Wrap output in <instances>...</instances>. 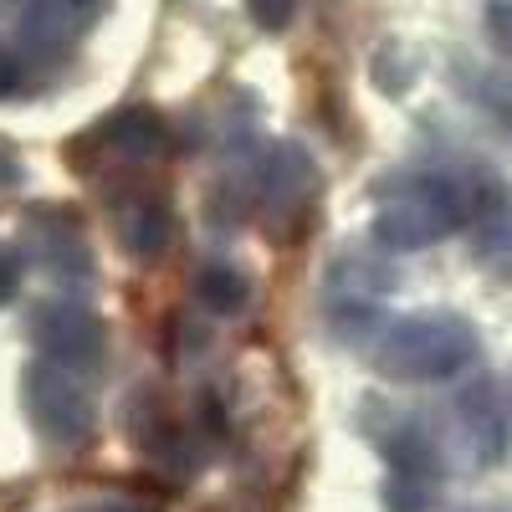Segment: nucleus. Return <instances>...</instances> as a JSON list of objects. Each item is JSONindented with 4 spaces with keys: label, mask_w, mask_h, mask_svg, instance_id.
<instances>
[{
    "label": "nucleus",
    "mask_w": 512,
    "mask_h": 512,
    "mask_svg": "<svg viewBox=\"0 0 512 512\" xmlns=\"http://www.w3.org/2000/svg\"><path fill=\"white\" fill-rule=\"evenodd\" d=\"M103 149L123 164H154V159L169 154V123L154 108L134 103V108H123L103 123Z\"/></svg>",
    "instance_id": "obj_13"
},
{
    "label": "nucleus",
    "mask_w": 512,
    "mask_h": 512,
    "mask_svg": "<svg viewBox=\"0 0 512 512\" xmlns=\"http://www.w3.org/2000/svg\"><path fill=\"white\" fill-rule=\"evenodd\" d=\"M123 436H128V446L139 451V461L154 466L159 477L185 482L195 472V436L180 425V415L169 410V400L154 390V384H144V390L128 395V405H123Z\"/></svg>",
    "instance_id": "obj_6"
},
{
    "label": "nucleus",
    "mask_w": 512,
    "mask_h": 512,
    "mask_svg": "<svg viewBox=\"0 0 512 512\" xmlns=\"http://www.w3.org/2000/svg\"><path fill=\"white\" fill-rule=\"evenodd\" d=\"M472 221V185L436 169H410L374 195V241L390 251H425Z\"/></svg>",
    "instance_id": "obj_1"
},
{
    "label": "nucleus",
    "mask_w": 512,
    "mask_h": 512,
    "mask_svg": "<svg viewBox=\"0 0 512 512\" xmlns=\"http://www.w3.org/2000/svg\"><path fill=\"white\" fill-rule=\"evenodd\" d=\"M113 226H118L123 256H134V262H144V267L164 262L169 246H175V216H169V205L154 200V195H139V200L118 205Z\"/></svg>",
    "instance_id": "obj_12"
},
{
    "label": "nucleus",
    "mask_w": 512,
    "mask_h": 512,
    "mask_svg": "<svg viewBox=\"0 0 512 512\" xmlns=\"http://www.w3.org/2000/svg\"><path fill=\"white\" fill-rule=\"evenodd\" d=\"M384 451V507L390 512H436L441 487H446V456L436 446V436L420 420H390L374 436Z\"/></svg>",
    "instance_id": "obj_5"
},
{
    "label": "nucleus",
    "mask_w": 512,
    "mask_h": 512,
    "mask_svg": "<svg viewBox=\"0 0 512 512\" xmlns=\"http://www.w3.org/2000/svg\"><path fill=\"white\" fill-rule=\"evenodd\" d=\"M77 512H154V507H139V502H98V507H77Z\"/></svg>",
    "instance_id": "obj_20"
},
{
    "label": "nucleus",
    "mask_w": 512,
    "mask_h": 512,
    "mask_svg": "<svg viewBox=\"0 0 512 512\" xmlns=\"http://www.w3.org/2000/svg\"><path fill=\"white\" fill-rule=\"evenodd\" d=\"M456 420H461V436L472 446V461L492 466L507 456L512 441V395L502 379H477L456 395Z\"/></svg>",
    "instance_id": "obj_10"
},
{
    "label": "nucleus",
    "mask_w": 512,
    "mask_h": 512,
    "mask_svg": "<svg viewBox=\"0 0 512 512\" xmlns=\"http://www.w3.org/2000/svg\"><path fill=\"white\" fill-rule=\"evenodd\" d=\"M477 354H482V338L472 318L431 308L384 328V338L374 344V374L390 384H441L456 379L461 369H472Z\"/></svg>",
    "instance_id": "obj_2"
},
{
    "label": "nucleus",
    "mask_w": 512,
    "mask_h": 512,
    "mask_svg": "<svg viewBox=\"0 0 512 512\" xmlns=\"http://www.w3.org/2000/svg\"><path fill=\"white\" fill-rule=\"evenodd\" d=\"M21 405H26L31 431L57 451H82L98 436V400L77 379V369H67V364H52V359L26 364Z\"/></svg>",
    "instance_id": "obj_3"
},
{
    "label": "nucleus",
    "mask_w": 512,
    "mask_h": 512,
    "mask_svg": "<svg viewBox=\"0 0 512 512\" xmlns=\"http://www.w3.org/2000/svg\"><path fill=\"white\" fill-rule=\"evenodd\" d=\"M190 292H195V303H200L205 313L231 318V313H241V308L251 303V277H246L236 262H205V267L195 272Z\"/></svg>",
    "instance_id": "obj_14"
},
{
    "label": "nucleus",
    "mask_w": 512,
    "mask_h": 512,
    "mask_svg": "<svg viewBox=\"0 0 512 512\" xmlns=\"http://www.w3.org/2000/svg\"><path fill=\"white\" fill-rule=\"evenodd\" d=\"M323 200V169L318 159L297 144V139H277L256 169V210L267 221L272 241H297L308 231L313 210Z\"/></svg>",
    "instance_id": "obj_4"
},
{
    "label": "nucleus",
    "mask_w": 512,
    "mask_h": 512,
    "mask_svg": "<svg viewBox=\"0 0 512 512\" xmlns=\"http://www.w3.org/2000/svg\"><path fill=\"white\" fill-rule=\"evenodd\" d=\"M466 93H472L477 113H487L492 128L512 144V72H497V67H487V72H466Z\"/></svg>",
    "instance_id": "obj_15"
},
{
    "label": "nucleus",
    "mask_w": 512,
    "mask_h": 512,
    "mask_svg": "<svg viewBox=\"0 0 512 512\" xmlns=\"http://www.w3.org/2000/svg\"><path fill=\"white\" fill-rule=\"evenodd\" d=\"M21 180V159L6 149V144H0V190H6V185H16Z\"/></svg>",
    "instance_id": "obj_19"
},
{
    "label": "nucleus",
    "mask_w": 512,
    "mask_h": 512,
    "mask_svg": "<svg viewBox=\"0 0 512 512\" xmlns=\"http://www.w3.org/2000/svg\"><path fill=\"white\" fill-rule=\"evenodd\" d=\"M472 251L477 262L512 282V185L492 169L472 180Z\"/></svg>",
    "instance_id": "obj_11"
},
{
    "label": "nucleus",
    "mask_w": 512,
    "mask_h": 512,
    "mask_svg": "<svg viewBox=\"0 0 512 512\" xmlns=\"http://www.w3.org/2000/svg\"><path fill=\"white\" fill-rule=\"evenodd\" d=\"M21 256L57 282H93L98 262L72 205H31L21 216Z\"/></svg>",
    "instance_id": "obj_8"
},
{
    "label": "nucleus",
    "mask_w": 512,
    "mask_h": 512,
    "mask_svg": "<svg viewBox=\"0 0 512 512\" xmlns=\"http://www.w3.org/2000/svg\"><path fill=\"white\" fill-rule=\"evenodd\" d=\"M31 344L41 349V359L67 364L77 374H88L103 364L108 354V323L88 308V303H36L31 308Z\"/></svg>",
    "instance_id": "obj_9"
},
{
    "label": "nucleus",
    "mask_w": 512,
    "mask_h": 512,
    "mask_svg": "<svg viewBox=\"0 0 512 512\" xmlns=\"http://www.w3.org/2000/svg\"><path fill=\"white\" fill-rule=\"evenodd\" d=\"M246 16L262 31H287L297 16V0H246Z\"/></svg>",
    "instance_id": "obj_16"
},
{
    "label": "nucleus",
    "mask_w": 512,
    "mask_h": 512,
    "mask_svg": "<svg viewBox=\"0 0 512 512\" xmlns=\"http://www.w3.org/2000/svg\"><path fill=\"white\" fill-rule=\"evenodd\" d=\"M108 0H6L16 52L26 62H57L98 26Z\"/></svg>",
    "instance_id": "obj_7"
},
{
    "label": "nucleus",
    "mask_w": 512,
    "mask_h": 512,
    "mask_svg": "<svg viewBox=\"0 0 512 512\" xmlns=\"http://www.w3.org/2000/svg\"><path fill=\"white\" fill-rule=\"evenodd\" d=\"M16 292H21V267H16V256L0 246V308H6Z\"/></svg>",
    "instance_id": "obj_18"
},
{
    "label": "nucleus",
    "mask_w": 512,
    "mask_h": 512,
    "mask_svg": "<svg viewBox=\"0 0 512 512\" xmlns=\"http://www.w3.org/2000/svg\"><path fill=\"white\" fill-rule=\"evenodd\" d=\"M487 36H492V47L512 62V0H492L487 6Z\"/></svg>",
    "instance_id": "obj_17"
}]
</instances>
